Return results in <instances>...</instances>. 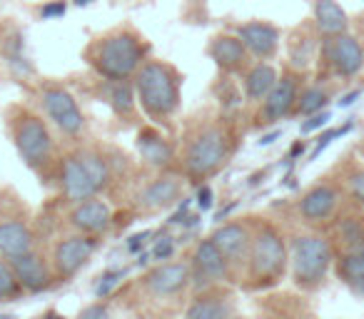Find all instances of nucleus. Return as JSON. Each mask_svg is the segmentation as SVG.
<instances>
[{"label":"nucleus","instance_id":"f257e3e1","mask_svg":"<svg viewBox=\"0 0 364 319\" xmlns=\"http://www.w3.org/2000/svg\"><path fill=\"white\" fill-rule=\"evenodd\" d=\"M82 58L100 80H130L150 58V43L137 28L117 26L92 38L82 50Z\"/></svg>","mask_w":364,"mask_h":319},{"label":"nucleus","instance_id":"f03ea898","mask_svg":"<svg viewBox=\"0 0 364 319\" xmlns=\"http://www.w3.org/2000/svg\"><path fill=\"white\" fill-rule=\"evenodd\" d=\"M137 105L152 122H167L182 100V75L172 63L147 58L132 77Z\"/></svg>","mask_w":364,"mask_h":319},{"label":"nucleus","instance_id":"7ed1b4c3","mask_svg":"<svg viewBox=\"0 0 364 319\" xmlns=\"http://www.w3.org/2000/svg\"><path fill=\"white\" fill-rule=\"evenodd\" d=\"M235 150V137L225 122H205L190 135L185 152H182V168L193 180H208L210 175L220 173Z\"/></svg>","mask_w":364,"mask_h":319},{"label":"nucleus","instance_id":"20e7f679","mask_svg":"<svg viewBox=\"0 0 364 319\" xmlns=\"http://www.w3.org/2000/svg\"><path fill=\"white\" fill-rule=\"evenodd\" d=\"M8 130H11V140L16 145L18 155H21V160L28 168L36 170V173H43V170L50 168L53 157H55V140H53L48 122L38 112L23 105L11 107Z\"/></svg>","mask_w":364,"mask_h":319},{"label":"nucleus","instance_id":"39448f33","mask_svg":"<svg viewBox=\"0 0 364 319\" xmlns=\"http://www.w3.org/2000/svg\"><path fill=\"white\" fill-rule=\"evenodd\" d=\"M110 183V163L97 150H75L60 163V188L70 202L97 198Z\"/></svg>","mask_w":364,"mask_h":319},{"label":"nucleus","instance_id":"423d86ee","mask_svg":"<svg viewBox=\"0 0 364 319\" xmlns=\"http://www.w3.org/2000/svg\"><path fill=\"white\" fill-rule=\"evenodd\" d=\"M250 277L259 284H272L284 274L287 267V247L274 227L264 225L257 229V234L250 242Z\"/></svg>","mask_w":364,"mask_h":319},{"label":"nucleus","instance_id":"0eeeda50","mask_svg":"<svg viewBox=\"0 0 364 319\" xmlns=\"http://www.w3.org/2000/svg\"><path fill=\"white\" fill-rule=\"evenodd\" d=\"M38 102H41L48 120L65 137L75 140L85 132V115L68 87L58 85V82H43L38 87Z\"/></svg>","mask_w":364,"mask_h":319},{"label":"nucleus","instance_id":"6e6552de","mask_svg":"<svg viewBox=\"0 0 364 319\" xmlns=\"http://www.w3.org/2000/svg\"><path fill=\"white\" fill-rule=\"evenodd\" d=\"M332 264V247L319 234H304L294 239L292 247V272L299 287H317Z\"/></svg>","mask_w":364,"mask_h":319},{"label":"nucleus","instance_id":"1a4fd4ad","mask_svg":"<svg viewBox=\"0 0 364 319\" xmlns=\"http://www.w3.org/2000/svg\"><path fill=\"white\" fill-rule=\"evenodd\" d=\"M299 92H302V70L289 67V70H284L277 77L269 95L259 102V112H257L259 125H274V122L294 115Z\"/></svg>","mask_w":364,"mask_h":319},{"label":"nucleus","instance_id":"9d476101","mask_svg":"<svg viewBox=\"0 0 364 319\" xmlns=\"http://www.w3.org/2000/svg\"><path fill=\"white\" fill-rule=\"evenodd\" d=\"M322 55L329 63L332 72L342 80H352L364 67V48L352 33H342L322 40Z\"/></svg>","mask_w":364,"mask_h":319},{"label":"nucleus","instance_id":"9b49d317","mask_svg":"<svg viewBox=\"0 0 364 319\" xmlns=\"http://www.w3.org/2000/svg\"><path fill=\"white\" fill-rule=\"evenodd\" d=\"M235 33L255 60H269L277 55L279 45H282V31L269 21H247L235 28Z\"/></svg>","mask_w":364,"mask_h":319},{"label":"nucleus","instance_id":"f8f14e48","mask_svg":"<svg viewBox=\"0 0 364 319\" xmlns=\"http://www.w3.org/2000/svg\"><path fill=\"white\" fill-rule=\"evenodd\" d=\"M208 55L225 75H240L250 67V53L237 33H218L210 38Z\"/></svg>","mask_w":364,"mask_h":319},{"label":"nucleus","instance_id":"ddd939ff","mask_svg":"<svg viewBox=\"0 0 364 319\" xmlns=\"http://www.w3.org/2000/svg\"><path fill=\"white\" fill-rule=\"evenodd\" d=\"M95 252V242L87 234H75V237L60 239L53 252V272L60 279H68L77 274L87 264V259Z\"/></svg>","mask_w":364,"mask_h":319},{"label":"nucleus","instance_id":"4468645a","mask_svg":"<svg viewBox=\"0 0 364 319\" xmlns=\"http://www.w3.org/2000/svg\"><path fill=\"white\" fill-rule=\"evenodd\" d=\"M230 274V264L225 254L218 249L213 239H203L193 254V267H190V279H195L198 287H210L215 282H223Z\"/></svg>","mask_w":364,"mask_h":319},{"label":"nucleus","instance_id":"2eb2a0df","mask_svg":"<svg viewBox=\"0 0 364 319\" xmlns=\"http://www.w3.org/2000/svg\"><path fill=\"white\" fill-rule=\"evenodd\" d=\"M339 202V190L329 183H319L312 190L302 195L299 200V215L309 222H322V220L332 217Z\"/></svg>","mask_w":364,"mask_h":319},{"label":"nucleus","instance_id":"dca6fc26","mask_svg":"<svg viewBox=\"0 0 364 319\" xmlns=\"http://www.w3.org/2000/svg\"><path fill=\"white\" fill-rule=\"evenodd\" d=\"M312 26L322 40L349 31V16L339 0H312Z\"/></svg>","mask_w":364,"mask_h":319},{"label":"nucleus","instance_id":"f3484780","mask_svg":"<svg viewBox=\"0 0 364 319\" xmlns=\"http://www.w3.org/2000/svg\"><path fill=\"white\" fill-rule=\"evenodd\" d=\"M112 212L107 207V202L97 198L82 200V202H75V210L70 212V225L82 234H97L105 232L110 227Z\"/></svg>","mask_w":364,"mask_h":319},{"label":"nucleus","instance_id":"a211bd4d","mask_svg":"<svg viewBox=\"0 0 364 319\" xmlns=\"http://www.w3.org/2000/svg\"><path fill=\"white\" fill-rule=\"evenodd\" d=\"M210 239L218 244V249L225 254L230 267H240V264L247 262L252 237H250V232L242 227V225H235V222L225 225V227H220Z\"/></svg>","mask_w":364,"mask_h":319},{"label":"nucleus","instance_id":"6ab92c4d","mask_svg":"<svg viewBox=\"0 0 364 319\" xmlns=\"http://www.w3.org/2000/svg\"><path fill=\"white\" fill-rule=\"evenodd\" d=\"M147 287H150L152 294L157 297H170V294H177L188 287L190 282V264L185 262H167L160 264L157 269H152L147 274Z\"/></svg>","mask_w":364,"mask_h":319},{"label":"nucleus","instance_id":"aec40b11","mask_svg":"<svg viewBox=\"0 0 364 319\" xmlns=\"http://www.w3.org/2000/svg\"><path fill=\"white\" fill-rule=\"evenodd\" d=\"M8 262H11L21 287L31 289V292H43V289H48V284H50V269L43 262L41 254H36L31 249V252H26V254L11 257Z\"/></svg>","mask_w":364,"mask_h":319},{"label":"nucleus","instance_id":"412c9836","mask_svg":"<svg viewBox=\"0 0 364 319\" xmlns=\"http://www.w3.org/2000/svg\"><path fill=\"white\" fill-rule=\"evenodd\" d=\"M33 249V232L21 220L6 217L0 220V254L3 257H18Z\"/></svg>","mask_w":364,"mask_h":319},{"label":"nucleus","instance_id":"4be33fe9","mask_svg":"<svg viewBox=\"0 0 364 319\" xmlns=\"http://www.w3.org/2000/svg\"><path fill=\"white\" fill-rule=\"evenodd\" d=\"M277 77H279V72L274 70V65H269L267 60H257L255 65H250L242 77V90H245L247 102H262L264 97L269 95V90L274 87Z\"/></svg>","mask_w":364,"mask_h":319},{"label":"nucleus","instance_id":"5701e85b","mask_svg":"<svg viewBox=\"0 0 364 319\" xmlns=\"http://www.w3.org/2000/svg\"><path fill=\"white\" fill-rule=\"evenodd\" d=\"M137 150H140L142 160H147L155 168H165L175 157V150H172L170 142L162 137V132L152 130V127H145V130L137 132Z\"/></svg>","mask_w":364,"mask_h":319},{"label":"nucleus","instance_id":"b1692460","mask_svg":"<svg viewBox=\"0 0 364 319\" xmlns=\"http://www.w3.org/2000/svg\"><path fill=\"white\" fill-rule=\"evenodd\" d=\"M180 193H182L180 180L165 175V178L152 180V183L145 188V193L140 195V200L145 207L162 210V207H170L172 202H177V200H180Z\"/></svg>","mask_w":364,"mask_h":319},{"label":"nucleus","instance_id":"393cba45","mask_svg":"<svg viewBox=\"0 0 364 319\" xmlns=\"http://www.w3.org/2000/svg\"><path fill=\"white\" fill-rule=\"evenodd\" d=\"M317 38L319 33H304V28H297L289 38V67L294 70H304L309 63L314 60V50H317Z\"/></svg>","mask_w":364,"mask_h":319},{"label":"nucleus","instance_id":"a878e982","mask_svg":"<svg viewBox=\"0 0 364 319\" xmlns=\"http://www.w3.org/2000/svg\"><path fill=\"white\" fill-rule=\"evenodd\" d=\"M339 277L344 279L349 289L359 297H364V247L349 249L342 259H339Z\"/></svg>","mask_w":364,"mask_h":319},{"label":"nucleus","instance_id":"bb28decb","mask_svg":"<svg viewBox=\"0 0 364 319\" xmlns=\"http://www.w3.org/2000/svg\"><path fill=\"white\" fill-rule=\"evenodd\" d=\"M232 307L223 297H203L190 304L185 319H230Z\"/></svg>","mask_w":364,"mask_h":319},{"label":"nucleus","instance_id":"cd10ccee","mask_svg":"<svg viewBox=\"0 0 364 319\" xmlns=\"http://www.w3.org/2000/svg\"><path fill=\"white\" fill-rule=\"evenodd\" d=\"M329 105V92L319 85H309V87H302L297 97V107H294V115H302V117H309L314 112H322L327 110Z\"/></svg>","mask_w":364,"mask_h":319},{"label":"nucleus","instance_id":"c85d7f7f","mask_svg":"<svg viewBox=\"0 0 364 319\" xmlns=\"http://www.w3.org/2000/svg\"><path fill=\"white\" fill-rule=\"evenodd\" d=\"M18 287H21V282H18L11 262H6V259H3V254H0V299L13 297V294L18 292Z\"/></svg>","mask_w":364,"mask_h":319},{"label":"nucleus","instance_id":"c756f323","mask_svg":"<svg viewBox=\"0 0 364 319\" xmlns=\"http://www.w3.org/2000/svg\"><path fill=\"white\" fill-rule=\"evenodd\" d=\"M339 234H342V239L349 244V249L364 247V227L359 220H344L342 227H339Z\"/></svg>","mask_w":364,"mask_h":319},{"label":"nucleus","instance_id":"7c9ffc66","mask_svg":"<svg viewBox=\"0 0 364 319\" xmlns=\"http://www.w3.org/2000/svg\"><path fill=\"white\" fill-rule=\"evenodd\" d=\"M349 193L359 205H364V168L349 175Z\"/></svg>","mask_w":364,"mask_h":319},{"label":"nucleus","instance_id":"2f4dec72","mask_svg":"<svg viewBox=\"0 0 364 319\" xmlns=\"http://www.w3.org/2000/svg\"><path fill=\"white\" fill-rule=\"evenodd\" d=\"M327 120H329L327 110L314 112V115H309V120L302 122V132H312V130H317V127H324V125H327Z\"/></svg>","mask_w":364,"mask_h":319},{"label":"nucleus","instance_id":"473e14b6","mask_svg":"<svg viewBox=\"0 0 364 319\" xmlns=\"http://www.w3.org/2000/svg\"><path fill=\"white\" fill-rule=\"evenodd\" d=\"M172 249H175V244H172L170 237H162L160 242L155 244V249H152V254H155V259H167L172 254Z\"/></svg>","mask_w":364,"mask_h":319},{"label":"nucleus","instance_id":"72a5a7b5","mask_svg":"<svg viewBox=\"0 0 364 319\" xmlns=\"http://www.w3.org/2000/svg\"><path fill=\"white\" fill-rule=\"evenodd\" d=\"M80 319H107V307L105 304H92V307H85L80 312Z\"/></svg>","mask_w":364,"mask_h":319},{"label":"nucleus","instance_id":"f704fd0d","mask_svg":"<svg viewBox=\"0 0 364 319\" xmlns=\"http://www.w3.org/2000/svg\"><path fill=\"white\" fill-rule=\"evenodd\" d=\"M122 277V272H107L105 274V282L100 284V287H97V297H105L107 292H110L112 287H115L117 284V279Z\"/></svg>","mask_w":364,"mask_h":319},{"label":"nucleus","instance_id":"c9c22d12","mask_svg":"<svg viewBox=\"0 0 364 319\" xmlns=\"http://www.w3.org/2000/svg\"><path fill=\"white\" fill-rule=\"evenodd\" d=\"M63 13H65V3H63V0H55V3H50V6L41 8L43 18H58V16H63Z\"/></svg>","mask_w":364,"mask_h":319},{"label":"nucleus","instance_id":"e433bc0d","mask_svg":"<svg viewBox=\"0 0 364 319\" xmlns=\"http://www.w3.org/2000/svg\"><path fill=\"white\" fill-rule=\"evenodd\" d=\"M198 205H200V210H210V207H213V190H210V188H200Z\"/></svg>","mask_w":364,"mask_h":319},{"label":"nucleus","instance_id":"4c0bfd02","mask_svg":"<svg viewBox=\"0 0 364 319\" xmlns=\"http://www.w3.org/2000/svg\"><path fill=\"white\" fill-rule=\"evenodd\" d=\"M46 319H63L60 314H55V312H50V314H46Z\"/></svg>","mask_w":364,"mask_h":319},{"label":"nucleus","instance_id":"58836bf2","mask_svg":"<svg viewBox=\"0 0 364 319\" xmlns=\"http://www.w3.org/2000/svg\"><path fill=\"white\" fill-rule=\"evenodd\" d=\"M77 6H87V3H90V0H75Z\"/></svg>","mask_w":364,"mask_h":319},{"label":"nucleus","instance_id":"ea45409f","mask_svg":"<svg viewBox=\"0 0 364 319\" xmlns=\"http://www.w3.org/2000/svg\"><path fill=\"white\" fill-rule=\"evenodd\" d=\"M0 6H3V0H0Z\"/></svg>","mask_w":364,"mask_h":319}]
</instances>
